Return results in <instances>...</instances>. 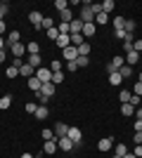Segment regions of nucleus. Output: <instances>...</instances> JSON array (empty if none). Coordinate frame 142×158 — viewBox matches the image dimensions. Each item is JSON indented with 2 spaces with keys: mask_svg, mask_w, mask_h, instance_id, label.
Returning a JSON list of instances; mask_svg holds the SVG:
<instances>
[{
  "mask_svg": "<svg viewBox=\"0 0 142 158\" xmlns=\"http://www.w3.org/2000/svg\"><path fill=\"white\" fill-rule=\"evenodd\" d=\"M28 21L33 24V28H41V26H43V14L38 12V10H33V12L28 14Z\"/></svg>",
  "mask_w": 142,
  "mask_h": 158,
  "instance_id": "nucleus-10",
  "label": "nucleus"
},
{
  "mask_svg": "<svg viewBox=\"0 0 142 158\" xmlns=\"http://www.w3.org/2000/svg\"><path fill=\"white\" fill-rule=\"evenodd\" d=\"M36 78L41 80V83H52V71L41 66V69H36Z\"/></svg>",
  "mask_w": 142,
  "mask_h": 158,
  "instance_id": "nucleus-4",
  "label": "nucleus"
},
{
  "mask_svg": "<svg viewBox=\"0 0 142 158\" xmlns=\"http://www.w3.org/2000/svg\"><path fill=\"white\" fill-rule=\"evenodd\" d=\"M62 57H64V64H67V61H76L78 59V50H76L74 45H69V47L62 50Z\"/></svg>",
  "mask_w": 142,
  "mask_h": 158,
  "instance_id": "nucleus-3",
  "label": "nucleus"
},
{
  "mask_svg": "<svg viewBox=\"0 0 142 158\" xmlns=\"http://www.w3.org/2000/svg\"><path fill=\"white\" fill-rule=\"evenodd\" d=\"M74 142H71V139L69 137H57V149H59V151H64V153H69L71 151V149H74Z\"/></svg>",
  "mask_w": 142,
  "mask_h": 158,
  "instance_id": "nucleus-5",
  "label": "nucleus"
},
{
  "mask_svg": "<svg viewBox=\"0 0 142 158\" xmlns=\"http://www.w3.org/2000/svg\"><path fill=\"white\" fill-rule=\"evenodd\" d=\"M111 158H121V156H116V153H114V156H111Z\"/></svg>",
  "mask_w": 142,
  "mask_h": 158,
  "instance_id": "nucleus-59",
  "label": "nucleus"
},
{
  "mask_svg": "<svg viewBox=\"0 0 142 158\" xmlns=\"http://www.w3.org/2000/svg\"><path fill=\"white\" fill-rule=\"evenodd\" d=\"M41 28H45V31H50V28H54L52 19H50V17H43V26H41Z\"/></svg>",
  "mask_w": 142,
  "mask_h": 158,
  "instance_id": "nucleus-41",
  "label": "nucleus"
},
{
  "mask_svg": "<svg viewBox=\"0 0 142 158\" xmlns=\"http://www.w3.org/2000/svg\"><path fill=\"white\" fill-rule=\"evenodd\" d=\"M62 69H64V64H62L59 59H52V64H50V71H52V73H59Z\"/></svg>",
  "mask_w": 142,
  "mask_h": 158,
  "instance_id": "nucleus-33",
  "label": "nucleus"
},
{
  "mask_svg": "<svg viewBox=\"0 0 142 158\" xmlns=\"http://www.w3.org/2000/svg\"><path fill=\"white\" fill-rule=\"evenodd\" d=\"M10 52H12L14 59H21V54L26 52V45H21V43H14V45H10Z\"/></svg>",
  "mask_w": 142,
  "mask_h": 158,
  "instance_id": "nucleus-8",
  "label": "nucleus"
},
{
  "mask_svg": "<svg viewBox=\"0 0 142 158\" xmlns=\"http://www.w3.org/2000/svg\"><path fill=\"white\" fill-rule=\"evenodd\" d=\"M114 153L116 156H126V153H128V146L126 144H114Z\"/></svg>",
  "mask_w": 142,
  "mask_h": 158,
  "instance_id": "nucleus-31",
  "label": "nucleus"
},
{
  "mask_svg": "<svg viewBox=\"0 0 142 158\" xmlns=\"http://www.w3.org/2000/svg\"><path fill=\"white\" fill-rule=\"evenodd\" d=\"M121 113L126 116V118H130V116H135V106H130V104H121Z\"/></svg>",
  "mask_w": 142,
  "mask_h": 158,
  "instance_id": "nucleus-24",
  "label": "nucleus"
},
{
  "mask_svg": "<svg viewBox=\"0 0 142 158\" xmlns=\"http://www.w3.org/2000/svg\"><path fill=\"white\" fill-rule=\"evenodd\" d=\"M114 10H116V2H114V0H104V2H102V12H104V14L114 12Z\"/></svg>",
  "mask_w": 142,
  "mask_h": 158,
  "instance_id": "nucleus-22",
  "label": "nucleus"
},
{
  "mask_svg": "<svg viewBox=\"0 0 142 158\" xmlns=\"http://www.w3.org/2000/svg\"><path fill=\"white\" fill-rule=\"evenodd\" d=\"M5 76H7V78H17V76H19V69H17V66H7Z\"/></svg>",
  "mask_w": 142,
  "mask_h": 158,
  "instance_id": "nucleus-34",
  "label": "nucleus"
},
{
  "mask_svg": "<svg viewBox=\"0 0 142 158\" xmlns=\"http://www.w3.org/2000/svg\"><path fill=\"white\" fill-rule=\"evenodd\" d=\"M26 64H28V66H33V69H41V66H43V59H41V54H31Z\"/></svg>",
  "mask_w": 142,
  "mask_h": 158,
  "instance_id": "nucleus-16",
  "label": "nucleus"
},
{
  "mask_svg": "<svg viewBox=\"0 0 142 158\" xmlns=\"http://www.w3.org/2000/svg\"><path fill=\"white\" fill-rule=\"evenodd\" d=\"M26 52L28 54H41V45H38V43H28V45H26Z\"/></svg>",
  "mask_w": 142,
  "mask_h": 158,
  "instance_id": "nucleus-30",
  "label": "nucleus"
},
{
  "mask_svg": "<svg viewBox=\"0 0 142 158\" xmlns=\"http://www.w3.org/2000/svg\"><path fill=\"white\" fill-rule=\"evenodd\" d=\"M90 10H93V14L97 17V14L102 12V2H93V5H90Z\"/></svg>",
  "mask_w": 142,
  "mask_h": 158,
  "instance_id": "nucleus-45",
  "label": "nucleus"
},
{
  "mask_svg": "<svg viewBox=\"0 0 142 158\" xmlns=\"http://www.w3.org/2000/svg\"><path fill=\"white\" fill-rule=\"evenodd\" d=\"M5 59H7V52H5V50H0V64H2Z\"/></svg>",
  "mask_w": 142,
  "mask_h": 158,
  "instance_id": "nucleus-53",
  "label": "nucleus"
},
{
  "mask_svg": "<svg viewBox=\"0 0 142 158\" xmlns=\"http://www.w3.org/2000/svg\"><path fill=\"white\" fill-rule=\"evenodd\" d=\"M10 106H12V97H10V94H2V97H0V109L5 111V109H10Z\"/></svg>",
  "mask_w": 142,
  "mask_h": 158,
  "instance_id": "nucleus-26",
  "label": "nucleus"
},
{
  "mask_svg": "<svg viewBox=\"0 0 142 158\" xmlns=\"http://www.w3.org/2000/svg\"><path fill=\"white\" fill-rule=\"evenodd\" d=\"M137 28V24H135V19H126V33H133Z\"/></svg>",
  "mask_w": 142,
  "mask_h": 158,
  "instance_id": "nucleus-37",
  "label": "nucleus"
},
{
  "mask_svg": "<svg viewBox=\"0 0 142 158\" xmlns=\"http://www.w3.org/2000/svg\"><path fill=\"white\" fill-rule=\"evenodd\" d=\"M76 50H78V57H90V43L88 40H85L83 45H78Z\"/></svg>",
  "mask_w": 142,
  "mask_h": 158,
  "instance_id": "nucleus-21",
  "label": "nucleus"
},
{
  "mask_svg": "<svg viewBox=\"0 0 142 158\" xmlns=\"http://www.w3.org/2000/svg\"><path fill=\"white\" fill-rule=\"evenodd\" d=\"M133 153H135L137 158H142V144H135V151H133Z\"/></svg>",
  "mask_w": 142,
  "mask_h": 158,
  "instance_id": "nucleus-51",
  "label": "nucleus"
},
{
  "mask_svg": "<svg viewBox=\"0 0 142 158\" xmlns=\"http://www.w3.org/2000/svg\"><path fill=\"white\" fill-rule=\"evenodd\" d=\"M54 90H57V87H54L52 83H43L41 94H43V97H47V99H52V97H54Z\"/></svg>",
  "mask_w": 142,
  "mask_h": 158,
  "instance_id": "nucleus-12",
  "label": "nucleus"
},
{
  "mask_svg": "<svg viewBox=\"0 0 142 158\" xmlns=\"http://www.w3.org/2000/svg\"><path fill=\"white\" fill-rule=\"evenodd\" d=\"M121 158H137V156H135V153H130V151H128L126 156H121Z\"/></svg>",
  "mask_w": 142,
  "mask_h": 158,
  "instance_id": "nucleus-57",
  "label": "nucleus"
},
{
  "mask_svg": "<svg viewBox=\"0 0 142 158\" xmlns=\"http://www.w3.org/2000/svg\"><path fill=\"white\" fill-rule=\"evenodd\" d=\"M36 109H38V104H36V102H28V104L24 106V111H26V113H36Z\"/></svg>",
  "mask_w": 142,
  "mask_h": 158,
  "instance_id": "nucleus-43",
  "label": "nucleus"
},
{
  "mask_svg": "<svg viewBox=\"0 0 142 158\" xmlns=\"http://www.w3.org/2000/svg\"><path fill=\"white\" fill-rule=\"evenodd\" d=\"M64 66H67V71H69V73H74L76 69H78V66H76V61H67Z\"/></svg>",
  "mask_w": 142,
  "mask_h": 158,
  "instance_id": "nucleus-46",
  "label": "nucleus"
},
{
  "mask_svg": "<svg viewBox=\"0 0 142 158\" xmlns=\"http://www.w3.org/2000/svg\"><path fill=\"white\" fill-rule=\"evenodd\" d=\"M45 33H47V38L52 40V43H54L57 38H59V31H57V26H54V28H50V31H45Z\"/></svg>",
  "mask_w": 142,
  "mask_h": 158,
  "instance_id": "nucleus-40",
  "label": "nucleus"
},
{
  "mask_svg": "<svg viewBox=\"0 0 142 158\" xmlns=\"http://www.w3.org/2000/svg\"><path fill=\"white\" fill-rule=\"evenodd\" d=\"M5 31H7V24H5V21H0V35H2Z\"/></svg>",
  "mask_w": 142,
  "mask_h": 158,
  "instance_id": "nucleus-54",
  "label": "nucleus"
},
{
  "mask_svg": "<svg viewBox=\"0 0 142 158\" xmlns=\"http://www.w3.org/2000/svg\"><path fill=\"white\" fill-rule=\"evenodd\" d=\"M5 45H7V43L2 40V35H0V50H5Z\"/></svg>",
  "mask_w": 142,
  "mask_h": 158,
  "instance_id": "nucleus-56",
  "label": "nucleus"
},
{
  "mask_svg": "<svg viewBox=\"0 0 142 158\" xmlns=\"http://www.w3.org/2000/svg\"><path fill=\"white\" fill-rule=\"evenodd\" d=\"M54 43H57V47H62V50H64V47L71 45V35H59V38L54 40Z\"/></svg>",
  "mask_w": 142,
  "mask_h": 158,
  "instance_id": "nucleus-20",
  "label": "nucleus"
},
{
  "mask_svg": "<svg viewBox=\"0 0 142 158\" xmlns=\"http://www.w3.org/2000/svg\"><path fill=\"white\" fill-rule=\"evenodd\" d=\"M133 50H135V52H142V38H140V40H135V43H133Z\"/></svg>",
  "mask_w": 142,
  "mask_h": 158,
  "instance_id": "nucleus-49",
  "label": "nucleus"
},
{
  "mask_svg": "<svg viewBox=\"0 0 142 158\" xmlns=\"http://www.w3.org/2000/svg\"><path fill=\"white\" fill-rule=\"evenodd\" d=\"M47 113H50V111H47V106L38 104V109H36V113H33V116H36L38 120H45V118H47Z\"/></svg>",
  "mask_w": 142,
  "mask_h": 158,
  "instance_id": "nucleus-17",
  "label": "nucleus"
},
{
  "mask_svg": "<svg viewBox=\"0 0 142 158\" xmlns=\"http://www.w3.org/2000/svg\"><path fill=\"white\" fill-rule=\"evenodd\" d=\"M54 7H57V12H64V10H69V2L67 0H54Z\"/></svg>",
  "mask_w": 142,
  "mask_h": 158,
  "instance_id": "nucleus-35",
  "label": "nucleus"
},
{
  "mask_svg": "<svg viewBox=\"0 0 142 158\" xmlns=\"http://www.w3.org/2000/svg\"><path fill=\"white\" fill-rule=\"evenodd\" d=\"M107 21H109V14H104V12H100L95 17V24H107Z\"/></svg>",
  "mask_w": 142,
  "mask_h": 158,
  "instance_id": "nucleus-39",
  "label": "nucleus"
},
{
  "mask_svg": "<svg viewBox=\"0 0 142 158\" xmlns=\"http://www.w3.org/2000/svg\"><path fill=\"white\" fill-rule=\"evenodd\" d=\"M133 127H135V132H142V120H135V125H133Z\"/></svg>",
  "mask_w": 142,
  "mask_h": 158,
  "instance_id": "nucleus-52",
  "label": "nucleus"
},
{
  "mask_svg": "<svg viewBox=\"0 0 142 158\" xmlns=\"http://www.w3.org/2000/svg\"><path fill=\"white\" fill-rule=\"evenodd\" d=\"M133 94H137V97H142V83H135V87H133Z\"/></svg>",
  "mask_w": 142,
  "mask_h": 158,
  "instance_id": "nucleus-47",
  "label": "nucleus"
},
{
  "mask_svg": "<svg viewBox=\"0 0 142 158\" xmlns=\"http://www.w3.org/2000/svg\"><path fill=\"white\" fill-rule=\"evenodd\" d=\"M67 137L74 142V144H81V139H83V132H81V127H69V132H67Z\"/></svg>",
  "mask_w": 142,
  "mask_h": 158,
  "instance_id": "nucleus-7",
  "label": "nucleus"
},
{
  "mask_svg": "<svg viewBox=\"0 0 142 158\" xmlns=\"http://www.w3.org/2000/svg\"><path fill=\"white\" fill-rule=\"evenodd\" d=\"M133 142H135V144H142V132H135V135H133Z\"/></svg>",
  "mask_w": 142,
  "mask_h": 158,
  "instance_id": "nucleus-50",
  "label": "nucleus"
},
{
  "mask_svg": "<svg viewBox=\"0 0 142 158\" xmlns=\"http://www.w3.org/2000/svg\"><path fill=\"white\" fill-rule=\"evenodd\" d=\"M140 83H142V73H140Z\"/></svg>",
  "mask_w": 142,
  "mask_h": 158,
  "instance_id": "nucleus-60",
  "label": "nucleus"
},
{
  "mask_svg": "<svg viewBox=\"0 0 142 158\" xmlns=\"http://www.w3.org/2000/svg\"><path fill=\"white\" fill-rule=\"evenodd\" d=\"M126 61H128V66H130V64H137V61H140V52L130 50V52H128V59H126Z\"/></svg>",
  "mask_w": 142,
  "mask_h": 158,
  "instance_id": "nucleus-27",
  "label": "nucleus"
},
{
  "mask_svg": "<svg viewBox=\"0 0 142 158\" xmlns=\"http://www.w3.org/2000/svg\"><path fill=\"white\" fill-rule=\"evenodd\" d=\"M21 40V33L19 31H10V35H7V47L14 45V43H19Z\"/></svg>",
  "mask_w": 142,
  "mask_h": 158,
  "instance_id": "nucleus-19",
  "label": "nucleus"
},
{
  "mask_svg": "<svg viewBox=\"0 0 142 158\" xmlns=\"http://www.w3.org/2000/svg\"><path fill=\"white\" fill-rule=\"evenodd\" d=\"M128 104H130V106H135V109H137V106L142 104V97H137V94H133V97H130V102H128Z\"/></svg>",
  "mask_w": 142,
  "mask_h": 158,
  "instance_id": "nucleus-44",
  "label": "nucleus"
},
{
  "mask_svg": "<svg viewBox=\"0 0 142 158\" xmlns=\"http://www.w3.org/2000/svg\"><path fill=\"white\" fill-rule=\"evenodd\" d=\"M130 97H133V92H128V90H121V92H118V99H121V104H128Z\"/></svg>",
  "mask_w": 142,
  "mask_h": 158,
  "instance_id": "nucleus-32",
  "label": "nucleus"
},
{
  "mask_svg": "<svg viewBox=\"0 0 142 158\" xmlns=\"http://www.w3.org/2000/svg\"><path fill=\"white\" fill-rule=\"evenodd\" d=\"M114 137H104V139H100L97 142V151H102V153H107V151H111L114 149Z\"/></svg>",
  "mask_w": 142,
  "mask_h": 158,
  "instance_id": "nucleus-2",
  "label": "nucleus"
},
{
  "mask_svg": "<svg viewBox=\"0 0 142 158\" xmlns=\"http://www.w3.org/2000/svg\"><path fill=\"white\" fill-rule=\"evenodd\" d=\"M76 66L81 69V66H90V57H78L76 59Z\"/></svg>",
  "mask_w": 142,
  "mask_h": 158,
  "instance_id": "nucleus-42",
  "label": "nucleus"
},
{
  "mask_svg": "<svg viewBox=\"0 0 142 158\" xmlns=\"http://www.w3.org/2000/svg\"><path fill=\"white\" fill-rule=\"evenodd\" d=\"M121 83H123V78H121V76H118V73H109V85H121Z\"/></svg>",
  "mask_w": 142,
  "mask_h": 158,
  "instance_id": "nucleus-28",
  "label": "nucleus"
},
{
  "mask_svg": "<svg viewBox=\"0 0 142 158\" xmlns=\"http://www.w3.org/2000/svg\"><path fill=\"white\" fill-rule=\"evenodd\" d=\"M26 85H28V90H33V92L38 94V92H41V87H43V83L36 78V76H31V78L26 80Z\"/></svg>",
  "mask_w": 142,
  "mask_h": 158,
  "instance_id": "nucleus-13",
  "label": "nucleus"
},
{
  "mask_svg": "<svg viewBox=\"0 0 142 158\" xmlns=\"http://www.w3.org/2000/svg\"><path fill=\"white\" fill-rule=\"evenodd\" d=\"M121 66H126V59H123L121 54H116L114 59H111V64L107 66V71H109V73H118V69H121Z\"/></svg>",
  "mask_w": 142,
  "mask_h": 158,
  "instance_id": "nucleus-6",
  "label": "nucleus"
},
{
  "mask_svg": "<svg viewBox=\"0 0 142 158\" xmlns=\"http://www.w3.org/2000/svg\"><path fill=\"white\" fill-rule=\"evenodd\" d=\"M118 76H121L123 80H128L130 76H133V66H128V64H126V66H121V69H118Z\"/></svg>",
  "mask_w": 142,
  "mask_h": 158,
  "instance_id": "nucleus-18",
  "label": "nucleus"
},
{
  "mask_svg": "<svg viewBox=\"0 0 142 158\" xmlns=\"http://www.w3.org/2000/svg\"><path fill=\"white\" fill-rule=\"evenodd\" d=\"M71 33H83V21L81 19H74V21H71Z\"/></svg>",
  "mask_w": 142,
  "mask_h": 158,
  "instance_id": "nucleus-29",
  "label": "nucleus"
},
{
  "mask_svg": "<svg viewBox=\"0 0 142 158\" xmlns=\"http://www.w3.org/2000/svg\"><path fill=\"white\" fill-rule=\"evenodd\" d=\"M57 151H59V149H57V139H47L45 144H43V153H50V156H54Z\"/></svg>",
  "mask_w": 142,
  "mask_h": 158,
  "instance_id": "nucleus-9",
  "label": "nucleus"
},
{
  "mask_svg": "<svg viewBox=\"0 0 142 158\" xmlns=\"http://www.w3.org/2000/svg\"><path fill=\"white\" fill-rule=\"evenodd\" d=\"M64 71H59V73H52V85H57V83H64Z\"/></svg>",
  "mask_w": 142,
  "mask_h": 158,
  "instance_id": "nucleus-36",
  "label": "nucleus"
},
{
  "mask_svg": "<svg viewBox=\"0 0 142 158\" xmlns=\"http://www.w3.org/2000/svg\"><path fill=\"white\" fill-rule=\"evenodd\" d=\"M114 35H116L118 40H126V35H128V33H126V31L121 28V31H114Z\"/></svg>",
  "mask_w": 142,
  "mask_h": 158,
  "instance_id": "nucleus-48",
  "label": "nucleus"
},
{
  "mask_svg": "<svg viewBox=\"0 0 142 158\" xmlns=\"http://www.w3.org/2000/svg\"><path fill=\"white\" fill-rule=\"evenodd\" d=\"M135 116H137V120H142V109H137V111H135Z\"/></svg>",
  "mask_w": 142,
  "mask_h": 158,
  "instance_id": "nucleus-55",
  "label": "nucleus"
},
{
  "mask_svg": "<svg viewBox=\"0 0 142 158\" xmlns=\"http://www.w3.org/2000/svg\"><path fill=\"white\" fill-rule=\"evenodd\" d=\"M21 158H33V153H28V151H26V153H21Z\"/></svg>",
  "mask_w": 142,
  "mask_h": 158,
  "instance_id": "nucleus-58",
  "label": "nucleus"
},
{
  "mask_svg": "<svg viewBox=\"0 0 142 158\" xmlns=\"http://www.w3.org/2000/svg\"><path fill=\"white\" fill-rule=\"evenodd\" d=\"M67 132H69V125H64V123L54 125V137H67Z\"/></svg>",
  "mask_w": 142,
  "mask_h": 158,
  "instance_id": "nucleus-15",
  "label": "nucleus"
},
{
  "mask_svg": "<svg viewBox=\"0 0 142 158\" xmlns=\"http://www.w3.org/2000/svg\"><path fill=\"white\" fill-rule=\"evenodd\" d=\"M126 31V17H114V31Z\"/></svg>",
  "mask_w": 142,
  "mask_h": 158,
  "instance_id": "nucleus-25",
  "label": "nucleus"
},
{
  "mask_svg": "<svg viewBox=\"0 0 142 158\" xmlns=\"http://www.w3.org/2000/svg\"><path fill=\"white\" fill-rule=\"evenodd\" d=\"M97 33V24H83V38L85 40H90Z\"/></svg>",
  "mask_w": 142,
  "mask_h": 158,
  "instance_id": "nucleus-11",
  "label": "nucleus"
},
{
  "mask_svg": "<svg viewBox=\"0 0 142 158\" xmlns=\"http://www.w3.org/2000/svg\"><path fill=\"white\" fill-rule=\"evenodd\" d=\"M90 5H93V2H83V7H81V17H78V19H81L83 24H95V14H93V10H90Z\"/></svg>",
  "mask_w": 142,
  "mask_h": 158,
  "instance_id": "nucleus-1",
  "label": "nucleus"
},
{
  "mask_svg": "<svg viewBox=\"0 0 142 158\" xmlns=\"http://www.w3.org/2000/svg\"><path fill=\"white\" fill-rule=\"evenodd\" d=\"M33 71H36V69H33V66H28V64H21V66H19V76H24L26 80L31 78V76H36Z\"/></svg>",
  "mask_w": 142,
  "mask_h": 158,
  "instance_id": "nucleus-14",
  "label": "nucleus"
},
{
  "mask_svg": "<svg viewBox=\"0 0 142 158\" xmlns=\"http://www.w3.org/2000/svg\"><path fill=\"white\" fill-rule=\"evenodd\" d=\"M41 137H43V139H45V142H47V139H57V137H54V132H52V130H50V127H45V130H43V132H41Z\"/></svg>",
  "mask_w": 142,
  "mask_h": 158,
  "instance_id": "nucleus-38",
  "label": "nucleus"
},
{
  "mask_svg": "<svg viewBox=\"0 0 142 158\" xmlns=\"http://www.w3.org/2000/svg\"><path fill=\"white\" fill-rule=\"evenodd\" d=\"M83 43H85V38H83V33H71V45H74V47L83 45Z\"/></svg>",
  "mask_w": 142,
  "mask_h": 158,
  "instance_id": "nucleus-23",
  "label": "nucleus"
}]
</instances>
